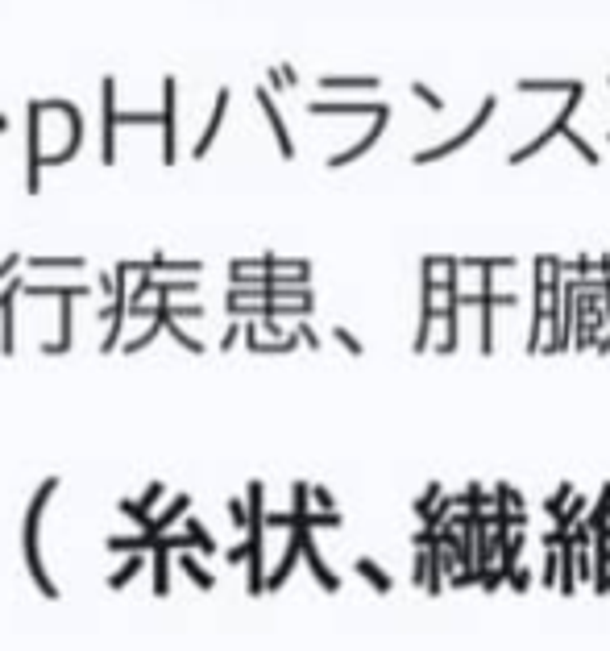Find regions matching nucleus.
Listing matches in <instances>:
<instances>
[{
	"label": "nucleus",
	"instance_id": "9",
	"mask_svg": "<svg viewBox=\"0 0 610 651\" xmlns=\"http://www.w3.org/2000/svg\"><path fill=\"white\" fill-rule=\"evenodd\" d=\"M573 498V486H561L557 494H552L548 502H544V515H552V519H561L565 515V502Z\"/></svg>",
	"mask_w": 610,
	"mask_h": 651
},
{
	"label": "nucleus",
	"instance_id": "14",
	"mask_svg": "<svg viewBox=\"0 0 610 651\" xmlns=\"http://www.w3.org/2000/svg\"><path fill=\"white\" fill-rule=\"evenodd\" d=\"M312 498H316V506H320V511H332V494H328L324 486H316V490H312Z\"/></svg>",
	"mask_w": 610,
	"mask_h": 651
},
{
	"label": "nucleus",
	"instance_id": "15",
	"mask_svg": "<svg viewBox=\"0 0 610 651\" xmlns=\"http://www.w3.org/2000/svg\"><path fill=\"white\" fill-rule=\"evenodd\" d=\"M606 593H610V585H606Z\"/></svg>",
	"mask_w": 610,
	"mask_h": 651
},
{
	"label": "nucleus",
	"instance_id": "11",
	"mask_svg": "<svg viewBox=\"0 0 610 651\" xmlns=\"http://www.w3.org/2000/svg\"><path fill=\"white\" fill-rule=\"evenodd\" d=\"M590 577H594V556L577 552V581H590Z\"/></svg>",
	"mask_w": 610,
	"mask_h": 651
},
{
	"label": "nucleus",
	"instance_id": "7",
	"mask_svg": "<svg viewBox=\"0 0 610 651\" xmlns=\"http://www.w3.org/2000/svg\"><path fill=\"white\" fill-rule=\"evenodd\" d=\"M187 535L196 540V552H204V556H212L216 552V540L208 535V527L200 523V519H187Z\"/></svg>",
	"mask_w": 610,
	"mask_h": 651
},
{
	"label": "nucleus",
	"instance_id": "10",
	"mask_svg": "<svg viewBox=\"0 0 610 651\" xmlns=\"http://www.w3.org/2000/svg\"><path fill=\"white\" fill-rule=\"evenodd\" d=\"M507 585H511L515 593H528V589H532V569H528V564H515L511 577H507Z\"/></svg>",
	"mask_w": 610,
	"mask_h": 651
},
{
	"label": "nucleus",
	"instance_id": "12",
	"mask_svg": "<svg viewBox=\"0 0 610 651\" xmlns=\"http://www.w3.org/2000/svg\"><path fill=\"white\" fill-rule=\"evenodd\" d=\"M225 560H229V564H245V560H249V544H237V548H229V552H225Z\"/></svg>",
	"mask_w": 610,
	"mask_h": 651
},
{
	"label": "nucleus",
	"instance_id": "13",
	"mask_svg": "<svg viewBox=\"0 0 610 651\" xmlns=\"http://www.w3.org/2000/svg\"><path fill=\"white\" fill-rule=\"evenodd\" d=\"M158 498H162V486H158V481H154V486H150V490H146L142 498H137V502H142V506H146V511H150V506H154Z\"/></svg>",
	"mask_w": 610,
	"mask_h": 651
},
{
	"label": "nucleus",
	"instance_id": "3",
	"mask_svg": "<svg viewBox=\"0 0 610 651\" xmlns=\"http://www.w3.org/2000/svg\"><path fill=\"white\" fill-rule=\"evenodd\" d=\"M353 569L362 573V577H366V581H370V585L382 593V598H391V593H395V581L386 577V573H382V564H374L370 556H357V560H353Z\"/></svg>",
	"mask_w": 610,
	"mask_h": 651
},
{
	"label": "nucleus",
	"instance_id": "5",
	"mask_svg": "<svg viewBox=\"0 0 610 651\" xmlns=\"http://www.w3.org/2000/svg\"><path fill=\"white\" fill-rule=\"evenodd\" d=\"M187 506H191V498H187V494H179V498H175L171 506H166V511H162L158 519H150V523H146V531H150V535H166V527H171V523H175V519L187 511Z\"/></svg>",
	"mask_w": 610,
	"mask_h": 651
},
{
	"label": "nucleus",
	"instance_id": "2",
	"mask_svg": "<svg viewBox=\"0 0 610 651\" xmlns=\"http://www.w3.org/2000/svg\"><path fill=\"white\" fill-rule=\"evenodd\" d=\"M303 560H308V569H312V577L320 581V589H324V593H341V577L332 573L328 564H324V556L316 552V540H312V531L303 535Z\"/></svg>",
	"mask_w": 610,
	"mask_h": 651
},
{
	"label": "nucleus",
	"instance_id": "4",
	"mask_svg": "<svg viewBox=\"0 0 610 651\" xmlns=\"http://www.w3.org/2000/svg\"><path fill=\"white\" fill-rule=\"evenodd\" d=\"M175 560H179V569H183L191 581H196V589H204V593H212V589H216V577L204 569V564H200L196 556H191V548H187V552H179Z\"/></svg>",
	"mask_w": 610,
	"mask_h": 651
},
{
	"label": "nucleus",
	"instance_id": "1",
	"mask_svg": "<svg viewBox=\"0 0 610 651\" xmlns=\"http://www.w3.org/2000/svg\"><path fill=\"white\" fill-rule=\"evenodd\" d=\"M59 490V481H46V486L38 490V498L30 502V511H25V527H21V548H25V564H30V577H34V585L42 589V598H59V585L50 581V573H46V564H42V556H38V523H42V506H46V498Z\"/></svg>",
	"mask_w": 610,
	"mask_h": 651
},
{
	"label": "nucleus",
	"instance_id": "6",
	"mask_svg": "<svg viewBox=\"0 0 610 651\" xmlns=\"http://www.w3.org/2000/svg\"><path fill=\"white\" fill-rule=\"evenodd\" d=\"M137 573H142V556L133 552V556H129V560L121 564V569H117L113 577H108V589H125V585H129V581H133Z\"/></svg>",
	"mask_w": 610,
	"mask_h": 651
},
{
	"label": "nucleus",
	"instance_id": "8",
	"mask_svg": "<svg viewBox=\"0 0 610 651\" xmlns=\"http://www.w3.org/2000/svg\"><path fill=\"white\" fill-rule=\"evenodd\" d=\"M507 577H511V569H503V564H490V569H482V593H498Z\"/></svg>",
	"mask_w": 610,
	"mask_h": 651
}]
</instances>
